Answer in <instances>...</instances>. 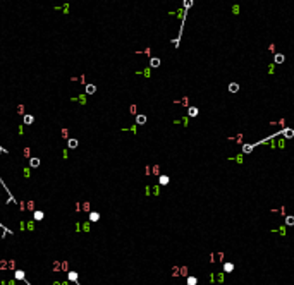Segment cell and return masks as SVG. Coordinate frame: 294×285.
I'll list each match as a JSON object with an SVG mask.
<instances>
[{
  "instance_id": "obj_1",
  "label": "cell",
  "mask_w": 294,
  "mask_h": 285,
  "mask_svg": "<svg viewBox=\"0 0 294 285\" xmlns=\"http://www.w3.org/2000/svg\"><path fill=\"white\" fill-rule=\"evenodd\" d=\"M53 270L55 271H65V270H69V265H67V261H55Z\"/></svg>"
},
{
  "instance_id": "obj_2",
  "label": "cell",
  "mask_w": 294,
  "mask_h": 285,
  "mask_svg": "<svg viewBox=\"0 0 294 285\" xmlns=\"http://www.w3.org/2000/svg\"><path fill=\"white\" fill-rule=\"evenodd\" d=\"M14 266H16V263L12 259H2L0 261V268L2 270H14Z\"/></svg>"
},
{
  "instance_id": "obj_3",
  "label": "cell",
  "mask_w": 294,
  "mask_h": 285,
  "mask_svg": "<svg viewBox=\"0 0 294 285\" xmlns=\"http://www.w3.org/2000/svg\"><path fill=\"white\" fill-rule=\"evenodd\" d=\"M229 91H231V93H237V91H239V84H237V83H231V84H229Z\"/></svg>"
},
{
  "instance_id": "obj_4",
  "label": "cell",
  "mask_w": 294,
  "mask_h": 285,
  "mask_svg": "<svg viewBox=\"0 0 294 285\" xmlns=\"http://www.w3.org/2000/svg\"><path fill=\"white\" fill-rule=\"evenodd\" d=\"M232 270H234V265H232V263H225V265H224V271H225V273H231Z\"/></svg>"
},
{
  "instance_id": "obj_5",
  "label": "cell",
  "mask_w": 294,
  "mask_h": 285,
  "mask_svg": "<svg viewBox=\"0 0 294 285\" xmlns=\"http://www.w3.org/2000/svg\"><path fill=\"white\" fill-rule=\"evenodd\" d=\"M188 113H189V117H196V115H198V108L196 107H189Z\"/></svg>"
},
{
  "instance_id": "obj_6",
  "label": "cell",
  "mask_w": 294,
  "mask_h": 285,
  "mask_svg": "<svg viewBox=\"0 0 294 285\" xmlns=\"http://www.w3.org/2000/svg\"><path fill=\"white\" fill-rule=\"evenodd\" d=\"M284 136L285 138H294V131L293 129H284Z\"/></svg>"
},
{
  "instance_id": "obj_7",
  "label": "cell",
  "mask_w": 294,
  "mask_h": 285,
  "mask_svg": "<svg viewBox=\"0 0 294 285\" xmlns=\"http://www.w3.org/2000/svg\"><path fill=\"white\" fill-rule=\"evenodd\" d=\"M253 146H254V144H244L243 151H244V153H251V151H253Z\"/></svg>"
},
{
  "instance_id": "obj_8",
  "label": "cell",
  "mask_w": 294,
  "mask_h": 285,
  "mask_svg": "<svg viewBox=\"0 0 294 285\" xmlns=\"http://www.w3.org/2000/svg\"><path fill=\"white\" fill-rule=\"evenodd\" d=\"M275 62H277V64H282V62H284V55H282V53H277V55H275Z\"/></svg>"
},
{
  "instance_id": "obj_9",
  "label": "cell",
  "mask_w": 294,
  "mask_h": 285,
  "mask_svg": "<svg viewBox=\"0 0 294 285\" xmlns=\"http://www.w3.org/2000/svg\"><path fill=\"white\" fill-rule=\"evenodd\" d=\"M285 225H294V216H285Z\"/></svg>"
},
{
  "instance_id": "obj_10",
  "label": "cell",
  "mask_w": 294,
  "mask_h": 285,
  "mask_svg": "<svg viewBox=\"0 0 294 285\" xmlns=\"http://www.w3.org/2000/svg\"><path fill=\"white\" fill-rule=\"evenodd\" d=\"M160 184H162V186L169 184V177H167V175H162V177H160Z\"/></svg>"
},
{
  "instance_id": "obj_11",
  "label": "cell",
  "mask_w": 294,
  "mask_h": 285,
  "mask_svg": "<svg viewBox=\"0 0 294 285\" xmlns=\"http://www.w3.org/2000/svg\"><path fill=\"white\" fill-rule=\"evenodd\" d=\"M160 65V60L158 59H152V67H158Z\"/></svg>"
},
{
  "instance_id": "obj_12",
  "label": "cell",
  "mask_w": 294,
  "mask_h": 285,
  "mask_svg": "<svg viewBox=\"0 0 294 285\" xmlns=\"http://www.w3.org/2000/svg\"><path fill=\"white\" fill-rule=\"evenodd\" d=\"M146 122V117L144 115H138V124H144Z\"/></svg>"
},
{
  "instance_id": "obj_13",
  "label": "cell",
  "mask_w": 294,
  "mask_h": 285,
  "mask_svg": "<svg viewBox=\"0 0 294 285\" xmlns=\"http://www.w3.org/2000/svg\"><path fill=\"white\" fill-rule=\"evenodd\" d=\"M188 285H196V278H194V276H189V278H188Z\"/></svg>"
},
{
  "instance_id": "obj_14",
  "label": "cell",
  "mask_w": 294,
  "mask_h": 285,
  "mask_svg": "<svg viewBox=\"0 0 294 285\" xmlns=\"http://www.w3.org/2000/svg\"><path fill=\"white\" fill-rule=\"evenodd\" d=\"M35 218H36V220H38V218H43V213H41V211H36V213H35Z\"/></svg>"
},
{
  "instance_id": "obj_15",
  "label": "cell",
  "mask_w": 294,
  "mask_h": 285,
  "mask_svg": "<svg viewBox=\"0 0 294 285\" xmlns=\"http://www.w3.org/2000/svg\"><path fill=\"white\" fill-rule=\"evenodd\" d=\"M24 120H26L28 124H31V122H33V117H31V115H26V117H24Z\"/></svg>"
},
{
  "instance_id": "obj_16",
  "label": "cell",
  "mask_w": 294,
  "mask_h": 285,
  "mask_svg": "<svg viewBox=\"0 0 294 285\" xmlns=\"http://www.w3.org/2000/svg\"><path fill=\"white\" fill-rule=\"evenodd\" d=\"M38 163H40V162H38V160H36V158H33V160H31V165H33V167H36V165H38Z\"/></svg>"
},
{
  "instance_id": "obj_17",
  "label": "cell",
  "mask_w": 294,
  "mask_h": 285,
  "mask_svg": "<svg viewBox=\"0 0 294 285\" xmlns=\"http://www.w3.org/2000/svg\"><path fill=\"white\" fill-rule=\"evenodd\" d=\"M90 218H91V220H98V213H91Z\"/></svg>"
},
{
  "instance_id": "obj_18",
  "label": "cell",
  "mask_w": 294,
  "mask_h": 285,
  "mask_svg": "<svg viewBox=\"0 0 294 285\" xmlns=\"http://www.w3.org/2000/svg\"><path fill=\"white\" fill-rule=\"evenodd\" d=\"M86 91H88V93H93V91H95V86H88V88H86Z\"/></svg>"
},
{
  "instance_id": "obj_19",
  "label": "cell",
  "mask_w": 294,
  "mask_h": 285,
  "mask_svg": "<svg viewBox=\"0 0 294 285\" xmlns=\"http://www.w3.org/2000/svg\"><path fill=\"white\" fill-rule=\"evenodd\" d=\"M76 144H78V143H76V141H74V139H72L71 143H69V146H71V148H76Z\"/></svg>"
},
{
  "instance_id": "obj_20",
  "label": "cell",
  "mask_w": 294,
  "mask_h": 285,
  "mask_svg": "<svg viewBox=\"0 0 294 285\" xmlns=\"http://www.w3.org/2000/svg\"><path fill=\"white\" fill-rule=\"evenodd\" d=\"M53 285H69V284H67V282H55Z\"/></svg>"
}]
</instances>
